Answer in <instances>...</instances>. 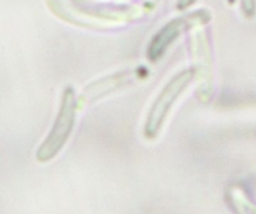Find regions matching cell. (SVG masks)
I'll return each instance as SVG.
<instances>
[{
    "label": "cell",
    "instance_id": "obj_1",
    "mask_svg": "<svg viewBox=\"0 0 256 214\" xmlns=\"http://www.w3.org/2000/svg\"><path fill=\"white\" fill-rule=\"evenodd\" d=\"M77 109L78 102L74 89L72 87H67L62 94L60 107L53 127L36 151V159L39 162L44 163L52 161L66 146L74 128Z\"/></svg>",
    "mask_w": 256,
    "mask_h": 214
},
{
    "label": "cell",
    "instance_id": "obj_2",
    "mask_svg": "<svg viewBox=\"0 0 256 214\" xmlns=\"http://www.w3.org/2000/svg\"><path fill=\"white\" fill-rule=\"evenodd\" d=\"M194 77H195V69H184L172 77L171 80L164 85L148 110L144 128V137L152 139L158 135L170 110L174 107L176 100L181 97L182 93L186 90V88L191 84Z\"/></svg>",
    "mask_w": 256,
    "mask_h": 214
},
{
    "label": "cell",
    "instance_id": "obj_3",
    "mask_svg": "<svg viewBox=\"0 0 256 214\" xmlns=\"http://www.w3.org/2000/svg\"><path fill=\"white\" fill-rule=\"evenodd\" d=\"M208 20H210V13L206 10L194 11L188 15L172 19L154 34L147 49V58L154 63L157 61L164 55L167 49L182 33L198 24H206Z\"/></svg>",
    "mask_w": 256,
    "mask_h": 214
},
{
    "label": "cell",
    "instance_id": "obj_4",
    "mask_svg": "<svg viewBox=\"0 0 256 214\" xmlns=\"http://www.w3.org/2000/svg\"><path fill=\"white\" fill-rule=\"evenodd\" d=\"M241 9L246 16H252L256 11V0H241Z\"/></svg>",
    "mask_w": 256,
    "mask_h": 214
},
{
    "label": "cell",
    "instance_id": "obj_5",
    "mask_svg": "<svg viewBox=\"0 0 256 214\" xmlns=\"http://www.w3.org/2000/svg\"><path fill=\"white\" fill-rule=\"evenodd\" d=\"M196 0H178V3H177V8L180 10H184V9H187L188 6H191L192 4H195Z\"/></svg>",
    "mask_w": 256,
    "mask_h": 214
}]
</instances>
